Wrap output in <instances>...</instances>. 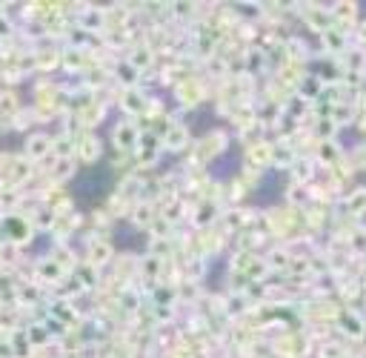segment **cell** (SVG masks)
Instances as JSON below:
<instances>
[{
  "instance_id": "obj_3",
  "label": "cell",
  "mask_w": 366,
  "mask_h": 358,
  "mask_svg": "<svg viewBox=\"0 0 366 358\" xmlns=\"http://www.w3.org/2000/svg\"><path fill=\"white\" fill-rule=\"evenodd\" d=\"M89 252H92V264H103V261H109V255H112L109 244H103V241H94Z\"/></svg>"
},
{
  "instance_id": "obj_1",
  "label": "cell",
  "mask_w": 366,
  "mask_h": 358,
  "mask_svg": "<svg viewBox=\"0 0 366 358\" xmlns=\"http://www.w3.org/2000/svg\"><path fill=\"white\" fill-rule=\"evenodd\" d=\"M46 152H49V138H43V135H35V138L29 140V149H26V155H29V158H43Z\"/></svg>"
},
{
  "instance_id": "obj_12",
  "label": "cell",
  "mask_w": 366,
  "mask_h": 358,
  "mask_svg": "<svg viewBox=\"0 0 366 358\" xmlns=\"http://www.w3.org/2000/svg\"><path fill=\"white\" fill-rule=\"evenodd\" d=\"M363 358H366V355H363Z\"/></svg>"
},
{
  "instance_id": "obj_7",
  "label": "cell",
  "mask_w": 366,
  "mask_h": 358,
  "mask_svg": "<svg viewBox=\"0 0 366 358\" xmlns=\"http://www.w3.org/2000/svg\"><path fill=\"white\" fill-rule=\"evenodd\" d=\"M149 60H152V58H149V52L143 49V52H137L135 58H132V63H135V66H146Z\"/></svg>"
},
{
  "instance_id": "obj_8",
  "label": "cell",
  "mask_w": 366,
  "mask_h": 358,
  "mask_svg": "<svg viewBox=\"0 0 366 358\" xmlns=\"http://www.w3.org/2000/svg\"><path fill=\"white\" fill-rule=\"evenodd\" d=\"M92 152L97 155V140H92V138H89L86 144H83V155H86V158H92Z\"/></svg>"
},
{
  "instance_id": "obj_6",
  "label": "cell",
  "mask_w": 366,
  "mask_h": 358,
  "mask_svg": "<svg viewBox=\"0 0 366 358\" xmlns=\"http://www.w3.org/2000/svg\"><path fill=\"white\" fill-rule=\"evenodd\" d=\"M140 106H143V101H140V98H137V92H129V95H126V109H140Z\"/></svg>"
},
{
  "instance_id": "obj_2",
  "label": "cell",
  "mask_w": 366,
  "mask_h": 358,
  "mask_svg": "<svg viewBox=\"0 0 366 358\" xmlns=\"http://www.w3.org/2000/svg\"><path fill=\"white\" fill-rule=\"evenodd\" d=\"M344 327H349L346 329V332H349V336H363V318H358V315L355 313H346L344 315Z\"/></svg>"
},
{
  "instance_id": "obj_5",
  "label": "cell",
  "mask_w": 366,
  "mask_h": 358,
  "mask_svg": "<svg viewBox=\"0 0 366 358\" xmlns=\"http://www.w3.org/2000/svg\"><path fill=\"white\" fill-rule=\"evenodd\" d=\"M183 140H186V129H172V135L166 138V144H169V149H180Z\"/></svg>"
},
{
  "instance_id": "obj_10",
  "label": "cell",
  "mask_w": 366,
  "mask_h": 358,
  "mask_svg": "<svg viewBox=\"0 0 366 358\" xmlns=\"http://www.w3.org/2000/svg\"><path fill=\"white\" fill-rule=\"evenodd\" d=\"M43 338H46L43 327H32V341H43Z\"/></svg>"
},
{
  "instance_id": "obj_4",
  "label": "cell",
  "mask_w": 366,
  "mask_h": 358,
  "mask_svg": "<svg viewBox=\"0 0 366 358\" xmlns=\"http://www.w3.org/2000/svg\"><path fill=\"white\" fill-rule=\"evenodd\" d=\"M115 138H120V147H135V129L132 126H120V129L115 132Z\"/></svg>"
},
{
  "instance_id": "obj_11",
  "label": "cell",
  "mask_w": 366,
  "mask_h": 358,
  "mask_svg": "<svg viewBox=\"0 0 366 358\" xmlns=\"http://www.w3.org/2000/svg\"><path fill=\"white\" fill-rule=\"evenodd\" d=\"M363 37H366V23H363Z\"/></svg>"
},
{
  "instance_id": "obj_9",
  "label": "cell",
  "mask_w": 366,
  "mask_h": 358,
  "mask_svg": "<svg viewBox=\"0 0 366 358\" xmlns=\"http://www.w3.org/2000/svg\"><path fill=\"white\" fill-rule=\"evenodd\" d=\"M160 270V264H158V258H146V275H155V272Z\"/></svg>"
}]
</instances>
